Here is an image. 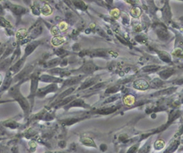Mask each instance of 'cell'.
Instances as JSON below:
<instances>
[{"instance_id": "cell-11", "label": "cell", "mask_w": 183, "mask_h": 153, "mask_svg": "<svg viewBox=\"0 0 183 153\" xmlns=\"http://www.w3.org/2000/svg\"><path fill=\"white\" fill-rule=\"evenodd\" d=\"M48 153H61V152H48Z\"/></svg>"}, {"instance_id": "cell-6", "label": "cell", "mask_w": 183, "mask_h": 153, "mask_svg": "<svg viewBox=\"0 0 183 153\" xmlns=\"http://www.w3.org/2000/svg\"><path fill=\"white\" fill-rule=\"evenodd\" d=\"M164 146L165 143L161 140L157 141L156 144H155V149H156V150H160V149H162Z\"/></svg>"}, {"instance_id": "cell-2", "label": "cell", "mask_w": 183, "mask_h": 153, "mask_svg": "<svg viewBox=\"0 0 183 153\" xmlns=\"http://www.w3.org/2000/svg\"><path fill=\"white\" fill-rule=\"evenodd\" d=\"M134 86L136 88L139 90H145L148 88V83L144 80H138L135 81Z\"/></svg>"}, {"instance_id": "cell-10", "label": "cell", "mask_w": 183, "mask_h": 153, "mask_svg": "<svg viewBox=\"0 0 183 153\" xmlns=\"http://www.w3.org/2000/svg\"><path fill=\"white\" fill-rule=\"evenodd\" d=\"M1 83H2V77H1V75H0V86H1Z\"/></svg>"}, {"instance_id": "cell-5", "label": "cell", "mask_w": 183, "mask_h": 153, "mask_svg": "<svg viewBox=\"0 0 183 153\" xmlns=\"http://www.w3.org/2000/svg\"><path fill=\"white\" fill-rule=\"evenodd\" d=\"M178 143H177V142H176V143H174V144H173L171 145V146L169 147L167 150L165 152V153H172L174 152L175 150H176V149L177 148V146H178Z\"/></svg>"}, {"instance_id": "cell-1", "label": "cell", "mask_w": 183, "mask_h": 153, "mask_svg": "<svg viewBox=\"0 0 183 153\" xmlns=\"http://www.w3.org/2000/svg\"><path fill=\"white\" fill-rule=\"evenodd\" d=\"M9 94L19 103L26 114H28L29 111V104H28L26 99L21 95L20 92H19V86H15L11 88L9 90Z\"/></svg>"}, {"instance_id": "cell-3", "label": "cell", "mask_w": 183, "mask_h": 153, "mask_svg": "<svg viewBox=\"0 0 183 153\" xmlns=\"http://www.w3.org/2000/svg\"><path fill=\"white\" fill-rule=\"evenodd\" d=\"M65 41V39L62 37H55L52 39V43L54 46H59Z\"/></svg>"}, {"instance_id": "cell-7", "label": "cell", "mask_w": 183, "mask_h": 153, "mask_svg": "<svg viewBox=\"0 0 183 153\" xmlns=\"http://www.w3.org/2000/svg\"><path fill=\"white\" fill-rule=\"evenodd\" d=\"M26 35V31L25 29H23L22 30V33H21L20 31H19L17 32V37L18 39H21L23 38V37H24Z\"/></svg>"}, {"instance_id": "cell-9", "label": "cell", "mask_w": 183, "mask_h": 153, "mask_svg": "<svg viewBox=\"0 0 183 153\" xmlns=\"http://www.w3.org/2000/svg\"><path fill=\"white\" fill-rule=\"evenodd\" d=\"M67 28V24L65 22H61L59 24V29L61 31H65Z\"/></svg>"}, {"instance_id": "cell-4", "label": "cell", "mask_w": 183, "mask_h": 153, "mask_svg": "<svg viewBox=\"0 0 183 153\" xmlns=\"http://www.w3.org/2000/svg\"><path fill=\"white\" fill-rule=\"evenodd\" d=\"M173 72H174L173 70H167L162 71V73H160V77H162V78L163 79H167L169 77H170L171 75L173 74Z\"/></svg>"}, {"instance_id": "cell-8", "label": "cell", "mask_w": 183, "mask_h": 153, "mask_svg": "<svg viewBox=\"0 0 183 153\" xmlns=\"http://www.w3.org/2000/svg\"><path fill=\"white\" fill-rule=\"evenodd\" d=\"M43 14H45V15H48V14H50L51 13V9L50 7L48 5H45L44 7H43Z\"/></svg>"}]
</instances>
